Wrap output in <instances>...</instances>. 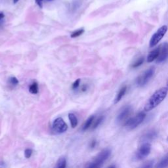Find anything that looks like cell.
I'll return each instance as SVG.
<instances>
[{
    "mask_svg": "<svg viewBox=\"0 0 168 168\" xmlns=\"http://www.w3.org/2000/svg\"><path fill=\"white\" fill-rule=\"evenodd\" d=\"M126 91H127V87L124 86L121 88V89L119 91V92L116 95V99L114 100V103L116 104L118 103V102L121 101V99H122V97L124 96V95L126 93Z\"/></svg>",
    "mask_w": 168,
    "mask_h": 168,
    "instance_id": "obj_13",
    "label": "cell"
},
{
    "mask_svg": "<svg viewBox=\"0 0 168 168\" xmlns=\"http://www.w3.org/2000/svg\"><path fill=\"white\" fill-rule=\"evenodd\" d=\"M145 117V113L142 112H139L135 116L131 118L128 121H127V122L125 123L127 129L128 130H133V129L136 128L137 126H139L144 121Z\"/></svg>",
    "mask_w": 168,
    "mask_h": 168,
    "instance_id": "obj_2",
    "label": "cell"
},
{
    "mask_svg": "<svg viewBox=\"0 0 168 168\" xmlns=\"http://www.w3.org/2000/svg\"><path fill=\"white\" fill-rule=\"evenodd\" d=\"M151 151V145L148 142H145L141 145L139 149L137 151L135 158L136 160H140V159H144L145 157L149 155Z\"/></svg>",
    "mask_w": 168,
    "mask_h": 168,
    "instance_id": "obj_6",
    "label": "cell"
},
{
    "mask_svg": "<svg viewBox=\"0 0 168 168\" xmlns=\"http://www.w3.org/2000/svg\"><path fill=\"white\" fill-rule=\"evenodd\" d=\"M9 83L13 85H16L18 84V80L15 77H11L9 79Z\"/></svg>",
    "mask_w": 168,
    "mask_h": 168,
    "instance_id": "obj_23",
    "label": "cell"
},
{
    "mask_svg": "<svg viewBox=\"0 0 168 168\" xmlns=\"http://www.w3.org/2000/svg\"><path fill=\"white\" fill-rule=\"evenodd\" d=\"M131 112V106H126L123 107L122 111L120 112V114H118L117 118V121L118 122H122L123 120H125L128 116L129 115Z\"/></svg>",
    "mask_w": 168,
    "mask_h": 168,
    "instance_id": "obj_9",
    "label": "cell"
},
{
    "mask_svg": "<svg viewBox=\"0 0 168 168\" xmlns=\"http://www.w3.org/2000/svg\"><path fill=\"white\" fill-rule=\"evenodd\" d=\"M108 168H116L115 166H111Z\"/></svg>",
    "mask_w": 168,
    "mask_h": 168,
    "instance_id": "obj_30",
    "label": "cell"
},
{
    "mask_svg": "<svg viewBox=\"0 0 168 168\" xmlns=\"http://www.w3.org/2000/svg\"><path fill=\"white\" fill-rule=\"evenodd\" d=\"M158 135V133L157 132L154 130H152L147 132L144 136L142 137V140H145V141H147V140H154V139H156Z\"/></svg>",
    "mask_w": 168,
    "mask_h": 168,
    "instance_id": "obj_11",
    "label": "cell"
},
{
    "mask_svg": "<svg viewBox=\"0 0 168 168\" xmlns=\"http://www.w3.org/2000/svg\"><path fill=\"white\" fill-rule=\"evenodd\" d=\"M167 87H168V81H167Z\"/></svg>",
    "mask_w": 168,
    "mask_h": 168,
    "instance_id": "obj_33",
    "label": "cell"
},
{
    "mask_svg": "<svg viewBox=\"0 0 168 168\" xmlns=\"http://www.w3.org/2000/svg\"><path fill=\"white\" fill-rule=\"evenodd\" d=\"M104 119V117L103 116H101V117H99L98 119L95 121V123H94V124H93V129H94L95 128H97V127L99 125V124L103 122V120Z\"/></svg>",
    "mask_w": 168,
    "mask_h": 168,
    "instance_id": "obj_20",
    "label": "cell"
},
{
    "mask_svg": "<svg viewBox=\"0 0 168 168\" xmlns=\"http://www.w3.org/2000/svg\"><path fill=\"white\" fill-rule=\"evenodd\" d=\"M68 118H69L72 127L73 128H76L77 125H78V119H77L76 115L73 114V113H70V114H68Z\"/></svg>",
    "mask_w": 168,
    "mask_h": 168,
    "instance_id": "obj_14",
    "label": "cell"
},
{
    "mask_svg": "<svg viewBox=\"0 0 168 168\" xmlns=\"http://www.w3.org/2000/svg\"><path fill=\"white\" fill-rule=\"evenodd\" d=\"M52 129L55 133L61 134L67 131L68 125L62 118H57L54 120L52 125Z\"/></svg>",
    "mask_w": 168,
    "mask_h": 168,
    "instance_id": "obj_5",
    "label": "cell"
},
{
    "mask_svg": "<svg viewBox=\"0 0 168 168\" xmlns=\"http://www.w3.org/2000/svg\"><path fill=\"white\" fill-rule=\"evenodd\" d=\"M67 166V160L66 158L64 157H61L59 159V160L57 161V164L55 168H66Z\"/></svg>",
    "mask_w": 168,
    "mask_h": 168,
    "instance_id": "obj_15",
    "label": "cell"
},
{
    "mask_svg": "<svg viewBox=\"0 0 168 168\" xmlns=\"http://www.w3.org/2000/svg\"><path fill=\"white\" fill-rule=\"evenodd\" d=\"M167 140L168 141V137H167Z\"/></svg>",
    "mask_w": 168,
    "mask_h": 168,
    "instance_id": "obj_32",
    "label": "cell"
},
{
    "mask_svg": "<svg viewBox=\"0 0 168 168\" xmlns=\"http://www.w3.org/2000/svg\"><path fill=\"white\" fill-rule=\"evenodd\" d=\"M153 167V161H148L142 164L139 168H152Z\"/></svg>",
    "mask_w": 168,
    "mask_h": 168,
    "instance_id": "obj_21",
    "label": "cell"
},
{
    "mask_svg": "<svg viewBox=\"0 0 168 168\" xmlns=\"http://www.w3.org/2000/svg\"><path fill=\"white\" fill-rule=\"evenodd\" d=\"M144 60H145L144 57H140L139 59H137L136 61L133 64L131 65V67L133 68H137V67H140V66L141 65L143 62H144Z\"/></svg>",
    "mask_w": 168,
    "mask_h": 168,
    "instance_id": "obj_18",
    "label": "cell"
},
{
    "mask_svg": "<svg viewBox=\"0 0 168 168\" xmlns=\"http://www.w3.org/2000/svg\"><path fill=\"white\" fill-rule=\"evenodd\" d=\"M84 32V28H81V29H79L78 30H76V31H74V32H72L71 34V38H75L79 36V35H81L82 34H83V33Z\"/></svg>",
    "mask_w": 168,
    "mask_h": 168,
    "instance_id": "obj_19",
    "label": "cell"
},
{
    "mask_svg": "<svg viewBox=\"0 0 168 168\" xmlns=\"http://www.w3.org/2000/svg\"><path fill=\"white\" fill-rule=\"evenodd\" d=\"M168 166V154L164 156L158 164H156V168H166Z\"/></svg>",
    "mask_w": 168,
    "mask_h": 168,
    "instance_id": "obj_12",
    "label": "cell"
},
{
    "mask_svg": "<svg viewBox=\"0 0 168 168\" xmlns=\"http://www.w3.org/2000/svg\"><path fill=\"white\" fill-rule=\"evenodd\" d=\"M111 154V150L108 149V148H106V149L101 151V152L98 154L97 156L96 157V158L95 159L94 162H93V163L99 166H100L102 164L104 163V161H106V159L108 158Z\"/></svg>",
    "mask_w": 168,
    "mask_h": 168,
    "instance_id": "obj_7",
    "label": "cell"
},
{
    "mask_svg": "<svg viewBox=\"0 0 168 168\" xmlns=\"http://www.w3.org/2000/svg\"><path fill=\"white\" fill-rule=\"evenodd\" d=\"M167 30V26L166 25H164L160 27V28L154 33L152 35V36L151 37L150 40L149 45L150 47H152L156 45L159 42V41L164 38L165 34H166Z\"/></svg>",
    "mask_w": 168,
    "mask_h": 168,
    "instance_id": "obj_4",
    "label": "cell"
},
{
    "mask_svg": "<svg viewBox=\"0 0 168 168\" xmlns=\"http://www.w3.org/2000/svg\"><path fill=\"white\" fill-rule=\"evenodd\" d=\"M32 150L30 149V148H27V149H26L25 151H24V156H25L26 158H30L32 156Z\"/></svg>",
    "mask_w": 168,
    "mask_h": 168,
    "instance_id": "obj_22",
    "label": "cell"
},
{
    "mask_svg": "<svg viewBox=\"0 0 168 168\" xmlns=\"http://www.w3.org/2000/svg\"><path fill=\"white\" fill-rule=\"evenodd\" d=\"M95 145H96V141H95V140H93V141L91 142V147L94 148Z\"/></svg>",
    "mask_w": 168,
    "mask_h": 168,
    "instance_id": "obj_27",
    "label": "cell"
},
{
    "mask_svg": "<svg viewBox=\"0 0 168 168\" xmlns=\"http://www.w3.org/2000/svg\"><path fill=\"white\" fill-rule=\"evenodd\" d=\"M4 13H2V12H0V20H1V19H3L4 18Z\"/></svg>",
    "mask_w": 168,
    "mask_h": 168,
    "instance_id": "obj_28",
    "label": "cell"
},
{
    "mask_svg": "<svg viewBox=\"0 0 168 168\" xmlns=\"http://www.w3.org/2000/svg\"><path fill=\"white\" fill-rule=\"evenodd\" d=\"M79 84H80V79H78L74 82V84L72 85V89H76L79 87Z\"/></svg>",
    "mask_w": 168,
    "mask_h": 168,
    "instance_id": "obj_24",
    "label": "cell"
},
{
    "mask_svg": "<svg viewBox=\"0 0 168 168\" xmlns=\"http://www.w3.org/2000/svg\"><path fill=\"white\" fill-rule=\"evenodd\" d=\"M87 168H99V166H97V165H96L95 164H94L93 162V163L91 164H90L89 166H87Z\"/></svg>",
    "mask_w": 168,
    "mask_h": 168,
    "instance_id": "obj_26",
    "label": "cell"
},
{
    "mask_svg": "<svg viewBox=\"0 0 168 168\" xmlns=\"http://www.w3.org/2000/svg\"><path fill=\"white\" fill-rule=\"evenodd\" d=\"M47 1H51V0H47Z\"/></svg>",
    "mask_w": 168,
    "mask_h": 168,
    "instance_id": "obj_31",
    "label": "cell"
},
{
    "mask_svg": "<svg viewBox=\"0 0 168 168\" xmlns=\"http://www.w3.org/2000/svg\"><path fill=\"white\" fill-rule=\"evenodd\" d=\"M35 1L40 8L43 7V0H35Z\"/></svg>",
    "mask_w": 168,
    "mask_h": 168,
    "instance_id": "obj_25",
    "label": "cell"
},
{
    "mask_svg": "<svg viewBox=\"0 0 168 168\" xmlns=\"http://www.w3.org/2000/svg\"><path fill=\"white\" fill-rule=\"evenodd\" d=\"M154 72H155V68L154 67L148 68L144 73L140 75L136 79V84L138 86L142 87L147 84L148 81L152 78Z\"/></svg>",
    "mask_w": 168,
    "mask_h": 168,
    "instance_id": "obj_3",
    "label": "cell"
},
{
    "mask_svg": "<svg viewBox=\"0 0 168 168\" xmlns=\"http://www.w3.org/2000/svg\"><path fill=\"white\" fill-rule=\"evenodd\" d=\"M18 1H19V0H13V3H14L15 4H16V3H17Z\"/></svg>",
    "mask_w": 168,
    "mask_h": 168,
    "instance_id": "obj_29",
    "label": "cell"
},
{
    "mask_svg": "<svg viewBox=\"0 0 168 168\" xmlns=\"http://www.w3.org/2000/svg\"><path fill=\"white\" fill-rule=\"evenodd\" d=\"M167 92L168 89L167 87H162L161 89L157 90L145 104L144 108L145 111L147 112L150 111L156 108L157 106H158L166 97Z\"/></svg>",
    "mask_w": 168,
    "mask_h": 168,
    "instance_id": "obj_1",
    "label": "cell"
},
{
    "mask_svg": "<svg viewBox=\"0 0 168 168\" xmlns=\"http://www.w3.org/2000/svg\"><path fill=\"white\" fill-rule=\"evenodd\" d=\"M29 91L32 94H37L38 93V85L37 82H33V83L30 85Z\"/></svg>",
    "mask_w": 168,
    "mask_h": 168,
    "instance_id": "obj_17",
    "label": "cell"
},
{
    "mask_svg": "<svg viewBox=\"0 0 168 168\" xmlns=\"http://www.w3.org/2000/svg\"><path fill=\"white\" fill-rule=\"evenodd\" d=\"M168 58V43L165 42L162 44L159 49V55L157 58V62L160 63L164 62Z\"/></svg>",
    "mask_w": 168,
    "mask_h": 168,
    "instance_id": "obj_8",
    "label": "cell"
},
{
    "mask_svg": "<svg viewBox=\"0 0 168 168\" xmlns=\"http://www.w3.org/2000/svg\"><path fill=\"white\" fill-rule=\"evenodd\" d=\"M159 49H160V46H158V47L153 49L152 51H151L148 55L147 57V62H152L154 60L157 59L159 53Z\"/></svg>",
    "mask_w": 168,
    "mask_h": 168,
    "instance_id": "obj_10",
    "label": "cell"
},
{
    "mask_svg": "<svg viewBox=\"0 0 168 168\" xmlns=\"http://www.w3.org/2000/svg\"><path fill=\"white\" fill-rule=\"evenodd\" d=\"M94 116H90L88 119L86 120V122L84 123V125L83 126V130L84 131H86L87 129H89L90 128V126L91 125L92 123L93 122V120H94Z\"/></svg>",
    "mask_w": 168,
    "mask_h": 168,
    "instance_id": "obj_16",
    "label": "cell"
}]
</instances>
